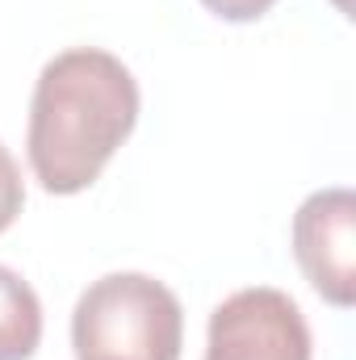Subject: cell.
<instances>
[{"mask_svg":"<svg viewBox=\"0 0 356 360\" xmlns=\"http://www.w3.org/2000/svg\"><path fill=\"white\" fill-rule=\"evenodd\" d=\"M139 122V80L96 46L55 55L34 84L25 151L46 193L72 197L101 176Z\"/></svg>","mask_w":356,"mask_h":360,"instance_id":"cell-1","label":"cell"},{"mask_svg":"<svg viewBox=\"0 0 356 360\" xmlns=\"http://www.w3.org/2000/svg\"><path fill=\"white\" fill-rule=\"evenodd\" d=\"M76 360H180L184 314L177 293L147 272L92 281L72 310Z\"/></svg>","mask_w":356,"mask_h":360,"instance_id":"cell-2","label":"cell"},{"mask_svg":"<svg viewBox=\"0 0 356 360\" xmlns=\"http://www.w3.org/2000/svg\"><path fill=\"white\" fill-rule=\"evenodd\" d=\"M205 360H310L306 314L281 289H239L210 314Z\"/></svg>","mask_w":356,"mask_h":360,"instance_id":"cell-3","label":"cell"},{"mask_svg":"<svg viewBox=\"0 0 356 360\" xmlns=\"http://www.w3.org/2000/svg\"><path fill=\"white\" fill-rule=\"evenodd\" d=\"M293 256L314 293L340 310L356 302V197L319 188L293 214Z\"/></svg>","mask_w":356,"mask_h":360,"instance_id":"cell-4","label":"cell"},{"mask_svg":"<svg viewBox=\"0 0 356 360\" xmlns=\"http://www.w3.org/2000/svg\"><path fill=\"white\" fill-rule=\"evenodd\" d=\"M42 344V302L13 269L0 264V360H30Z\"/></svg>","mask_w":356,"mask_h":360,"instance_id":"cell-5","label":"cell"},{"mask_svg":"<svg viewBox=\"0 0 356 360\" xmlns=\"http://www.w3.org/2000/svg\"><path fill=\"white\" fill-rule=\"evenodd\" d=\"M21 205H25V184H21V168H17V160L8 155V147L0 143V231H8V226L17 222Z\"/></svg>","mask_w":356,"mask_h":360,"instance_id":"cell-6","label":"cell"},{"mask_svg":"<svg viewBox=\"0 0 356 360\" xmlns=\"http://www.w3.org/2000/svg\"><path fill=\"white\" fill-rule=\"evenodd\" d=\"M201 4L214 17H222V21H256V17H265L276 0H201Z\"/></svg>","mask_w":356,"mask_h":360,"instance_id":"cell-7","label":"cell"}]
</instances>
